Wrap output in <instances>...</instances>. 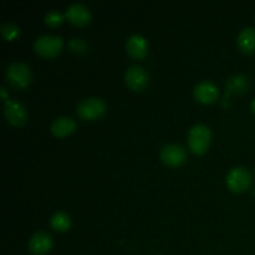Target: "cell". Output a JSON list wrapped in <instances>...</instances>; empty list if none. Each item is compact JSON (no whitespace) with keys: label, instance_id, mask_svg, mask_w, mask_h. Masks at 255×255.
<instances>
[{"label":"cell","instance_id":"obj_1","mask_svg":"<svg viewBox=\"0 0 255 255\" xmlns=\"http://www.w3.org/2000/svg\"><path fill=\"white\" fill-rule=\"evenodd\" d=\"M5 77L10 86L15 89H24L31 81V70L25 62L14 61L7 65L5 70Z\"/></svg>","mask_w":255,"mask_h":255},{"label":"cell","instance_id":"obj_2","mask_svg":"<svg viewBox=\"0 0 255 255\" xmlns=\"http://www.w3.org/2000/svg\"><path fill=\"white\" fill-rule=\"evenodd\" d=\"M211 129L204 124H196L188 131V146L194 153H203L211 143Z\"/></svg>","mask_w":255,"mask_h":255},{"label":"cell","instance_id":"obj_3","mask_svg":"<svg viewBox=\"0 0 255 255\" xmlns=\"http://www.w3.org/2000/svg\"><path fill=\"white\" fill-rule=\"evenodd\" d=\"M34 49L40 56L54 57L61 51L62 39L61 36L51 34H45L36 37L34 41Z\"/></svg>","mask_w":255,"mask_h":255},{"label":"cell","instance_id":"obj_4","mask_svg":"<svg viewBox=\"0 0 255 255\" xmlns=\"http://www.w3.org/2000/svg\"><path fill=\"white\" fill-rule=\"evenodd\" d=\"M106 110L104 100L96 96H90L81 100L76 105V112L82 120H95L101 116Z\"/></svg>","mask_w":255,"mask_h":255},{"label":"cell","instance_id":"obj_5","mask_svg":"<svg viewBox=\"0 0 255 255\" xmlns=\"http://www.w3.org/2000/svg\"><path fill=\"white\" fill-rule=\"evenodd\" d=\"M227 186L233 192H243L251 186L252 174L246 167L237 166L229 169L226 177Z\"/></svg>","mask_w":255,"mask_h":255},{"label":"cell","instance_id":"obj_6","mask_svg":"<svg viewBox=\"0 0 255 255\" xmlns=\"http://www.w3.org/2000/svg\"><path fill=\"white\" fill-rule=\"evenodd\" d=\"M4 115L7 122L14 125V126H21L26 122L27 119L26 107L19 100L15 99H9L5 101Z\"/></svg>","mask_w":255,"mask_h":255},{"label":"cell","instance_id":"obj_7","mask_svg":"<svg viewBox=\"0 0 255 255\" xmlns=\"http://www.w3.org/2000/svg\"><path fill=\"white\" fill-rule=\"evenodd\" d=\"M125 81L129 89L139 91L148 84V72L141 65H131L125 72Z\"/></svg>","mask_w":255,"mask_h":255},{"label":"cell","instance_id":"obj_8","mask_svg":"<svg viewBox=\"0 0 255 255\" xmlns=\"http://www.w3.org/2000/svg\"><path fill=\"white\" fill-rule=\"evenodd\" d=\"M186 157L187 153L184 148L177 143L166 144L162 147L161 152H159V158L162 159V162L171 167L181 166L186 161Z\"/></svg>","mask_w":255,"mask_h":255},{"label":"cell","instance_id":"obj_9","mask_svg":"<svg viewBox=\"0 0 255 255\" xmlns=\"http://www.w3.org/2000/svg\"><path fill=\"white\" fill-rule=\"evenodd\" d=\"M27 248L35 255L46 254L52 248V238L44 231L35 232L27 242Z\"/></svg>","mask_w":255,"mask_h":255},{"label":"cell","instance_id":"obj_10","mask_svg":"<svg viewBox=\"0 0 255 255\" xmlns=\"http://www.w3.org/2000/svg\"><path fill=\"white\" fill-rule=\"evenodd\" d=\"M65 16L71 24L76 26H82L91 20V12L86 5L81 2H74L65 10Z\"/></svg>","mask_w":255,"mask_h":255},{"label":"cell","instance_id":"obj_11","mask_svg":"<svg viewBox=\"0 0 255 255\" xmlns=\"http://www.w3.org/2000/svg\"><path fill=\"white\" fill-rule=\"evenodd\" d=\"M194 97L202 104H211L218 97V89L209 80L199 81L193 89Z\"/></svg>","mask_w":255,"mask_h":255},{"label":"cell","instance_id":"obj_12","mask_svg":"<svg viewBox=\"0 0 255 255\" xmlns=\"http://www.w3.org/2000/svg\"><path fill=\"white\" fill-rule=\"evenodd\" d=\"M126 50L134 59H142L146 56L148 50L146 39L141 34H132L126 41Z\"/></svg>","mask_w":255,"mask_h":255},{"label":"cell","instance_id":"obj_13","mask_svg":"<svg viewBox=\"0 0 255 255\" xmlns=\"http://www.w3.org/2000/svg\"><path fill=\"white\" fill-rule=\"evenodd\" d=\"M76 128V122L69 116H60L55 119L50 125V131L57 137H65L72 133Z\"/></svg>","mask_w":255,"mask_h":255},{"label":"cell","instance_id":"obj_14","mask_svg":"<svg viewBox=\"0 0 255 255\" xmlns=\"http://www.w3.org/2000/svg\"><path fill=\"white\" fill-rule=\"evenodd\" d=\"M237 45L243 52L255 51V29L252 26H247L239 32L237 37Z\"/></svg>","mask_w":255,"mask_h":255},{"label":"cell","instance_id":"obj_15","mask_svg":"<svg viewBox=\"0 0 255 255\" xmlns=\"http://www.w3.org/2000/svg\"><path fill=\"white\" fill-rule=\"evenodd\" d=\"M50 226L55 229V231L59 232H65L70 228L71 226V219L67 216L65 212L57 211L50 218Z\"/></svg>","mask_w":255,"mask_h":255},{"label":"cell","instance_id":"obj_16","mask_svg":"<svg viewBox=\"0 0 255 255\" xmlns=\"http://www.w3.org/2000/svg\"><path fill=\"white\" fill-rule=\"evenodd\" d=\"M248 87V79L242 74L233 75L227 80V90L234 92H243Z\"/></svg>","mask_w":255,"mask_h":255},{"label":"cell","instance_id":"obj_17","mask_svg":"<svg viewBox=\"0 0 255 255\" xmlns=\"http://www.w3.org/2000/svg\"><path fill=\"white\" fill-rule=\"evenodd\" d=\"M0 32H1V35L5 39L10 41V40H14L15 37L19 36L20 29L14 22L6 21L4 24H1V26H0Z\"/></svg>","mask_w":255,"mask_h":255},{"label":"cell","instance_id":"obj_18","mask_svg":"<svg viewBox=\"0 0 255 255\" xmlns=\"http://www.w3.org/2000/svg\"><path fill=\"white\" fill-rule=\"evenodd\" d=\"M62 19H64V15L59 10H50L45 15V22L50 26H57L59 24H61Z\"/></svg>","mask_w":255,"mask_h":255},{"label":"cell","instance_id":"obj_19","mask_svg":"<svg viewBox=\"0 0 255 255\" xmlns=\"http://www.w3.org/2000/svg\"><path fill=\"white\" fill-rule=\"evenodd\" d=\"M69 49L71 51L80 54V52H85V50L87 49V44L81 37H72L69 41Z\"/></svg>","mask_w":255,"mask_h":255},{"label":"cell","instance_id":"obj_20","mask_svg":"<svg viewBox=\"0 0 255 255\" xmlns=\"http://www.w3.org/2000/svg\"><path fill=\"white\" fill-rule=\"evenodd\" d=\"M0 91H1L2 100H5V101H6V100H9V99H7V92H6V89H5L4 86H1V89H0Z\"/></svg>","mask_w":255,"mask_h":255},{"label":"cell","instance_id":"obj_21","mask_svg":"<svg viewBox=\"0 0 255 255\" xmlns=\"http://www.w3.org/2000/svg\"><path fill=\"white\" fill-rule=\"evenodd\" d=\"M251 110L255 114V97L252 100V102H251Z\"/></svg>","mask_w":255,"mask_h":255}]
</instances>
